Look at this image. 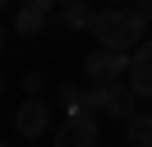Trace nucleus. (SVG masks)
<instances>
[{
  "label": "nucleus",
  "mask_w": 152,
  "mask_h": 147,
  "mask_svg": "<svg viewBox=\"0 0 152 147\" xmlns=\"http://www.w3.org/2000/svg\"><path fill=\"white\" fill-rule=\"evenodd\" d=\"M92 37H97V46H111V51H134V46L148 37V18H143L129 0H124V5H106V9H97V18H92Z\"/></svg>",
  "instance_id": "obj_1"
},
{
  "label": "nucleus",
  "mask_w": 152,
  "mask_h": 147,
  "mask_svg": "<svg viewBox=\"0 0 152 147\" xmlns=\"http://www.w3.org/2000/svg\"><path fill=\"white\" fill-rule=\"evenodd\" d=\"M83 106L102 110V115H111V119H129L134 110H138V92H134L129 74H120V78H88Z\"/></svg>",
  "instance_id": "obj_2"
},
{
  "label": "nucleus",
  "mask_w": 152,
  "mask_h": 147,
  "mask_svg": "<svg viewBox=\"0 0 152 147\" xmlns=\"http://www.w3.org/2000/svg\"><path fill=\"white\" fill-rule=\"evenodd\" d=\"M14 133H19V138H42V133H51V101L23 97L19 110H14Z\"/></svg>",
  "instance_id": "obj_3"
},
{
  "label": "nucleus",
  "mask_w": 152,
  "mask_h": 147,
  "mask_svg": "<svg viewBox=\"0 0 152 147\" xmlns=\"http://www.w3.org/2000/svg\"><path fill=\"white\" fill-rule=\"evenodd\" d=\"M97 138H102V129H97V119H92V110H69V119L56 129V143L60 147H92Z\"/></svg>",
  "instance_id": "obj_4"
},
{
  "label": "nucleus",
  "mask_w": 152,
  "mask_h": 147,
  "mask_svg": "<svg viewBox=\"0 0 152 147\" xmlns=\"http://www.w3.org/2000/svg\"><path fill=\"white\" fill-rule=\"evenodd\" d=\"M83 74H88V78H120V74H129V51H111V46H97V51H88Z\"/></svg>",
  "instance_id": "obj_5"
},
{
  "label": "nucleus",
  "mask_w": 152,
  "mask_h": 147,
  "mask_svg": "<svg viewBox=\"0 0 152 147\" xmlns=\"http://www.w3.org/2000/svg\"><path fill=\"white\" fill-rule=\"evenodd\" d=\"M129 83L138 97H152V37H143L129 51Z\"/></svg>",
  "instance_id": "obj_6"
},
{
  "label": "nucleus",
  "mask_w": 152,
  "mask_h": 147,
  "mask_svg": "<svg viewBox=\"0 0 152 147\" xmlns=\"http://www.w3.org/2000/svg\"><path fill=\"white\" fill-rule=\"evenodd\" d=\"M42 28H46V9H32V5L14 9V32L19 37H42Z\"/></svg>",
  "instance_id": "obj_7"
},
{
  "label": "nucleus",
  "mask_w": 152,
  "mask_h": 147,
  "mask_svg": "<svg viewBox=\"0 0 152 147\" xmlns=\"http://www.w3.org/2000/svg\"><path fill=\"white\" fill-rule=\"evenodd\" d=\"M97 9L88 5V0H65L60 5V28H92Z\"/></svg>",
  "instance_id": "obj_8"
},
{
  "label": "nucleus",
  "mask_w": 152,
  "mask_h": 147,
  "mask_svg": "<svg viewBox=\"0 0 152 147\" xmlns=\"http://www.w3.org/2000/svg\"><path fill=\"white\" fill-rule=\"evenodd\" d=\"M124 138H129V147H152V115H138L134 110L124 119Z\"/></svg>",
  "instance_id": "obj_9"
},
{
  "label": "nucleus",
  "mask_w": 152,
  "mask_h": 147,
  "mask_svg": "<svg viewBox=\"0 0 152 147\" xmlns=\"http://www.w3.org/2000/svg\"><path fill=\"white\" fill-rule=\"evenodd\" d=\"M56 106L60 110H83V87L78 83H60L56 87Z\"/></svg>",
  "instance_id": "obj_10"
},
{
  "label": "nucleus",
  "mask_w": 152,
  "mask_h": 147,
  "mask_svg": "<svg viewBox=\"0 0 152 147\" xmlns=\"http://www.w3.org/2000/svg\"><path fill=\"white\" fill-rule=\"evenodd\" d=\"M42 87H46L42 74H23V92H28V97H42Z\"/></svg>",
  "instance_id": "obj_11"
},
{
  "label": "nucleus",
  "mask_w": 152,
  "mask_h": 147,
  "mask_svg": "<svg viewBox=\"0 0 152 147\" xmlns=\"http://www.w3.org/2000/svg\"><path fill=\"white\" fill-rule=\"evenodd\" d=\"M134 9H138V14H143V18L152 23V0H134Z\"/></svg>",
  "instance_id": "obj_12"
},
{
  "label": "nucleus",
  "mask_w": 152,
  "mask_h": 147,
  "mask_svg": "<svg viewBox=\"0 0 152 147\" xmlns=\"http://www.w3.org/2000/svg\"><path fill=\"white\" fill-rule=\"evenodd\" d=\"M23 5H32V9H46V14H51V5H60V0H23Z\"/></svg>",
  "instance_id": "obj_13"
},
{
  "label": "nucleus",
  "mask_w": 152,
  "mask_h": 147,
  "mask_svg": "<svg viewBox=\"0 0 152 147\" xmlns=\"http://www.w3.org/2000/svg\"><path fill=\"white\" fill-rule=\"evenodd\" d=\"M5 37H10V32H5V23H0V51H5Z\"/></svg>",
  "instance_id": "obj_14"
},
{
  "label": "nucleus",
  "mask_w": 152,
  "mask_h": 147,
  "mask_svg": "<svg viewBox=\"0 0 152 147\" xmlns=\"http://www.w3.org/2000/svg\"><path fill=\"white\" fill-rule=\"evenodd\" d=\"M0 92H5V74H0Z\"/></svg>",
  "instance_id": "obj_15"
},
{
  "label": "nucleus",
  "mask_w": 152,
  "mask_h": 147,
  "mask_svg": "<svg viewBox=\"0 0 152 147\" xmlns=\"http://www.w3.org/2000/svg\"><path fill=\"white\" fill-rule=\"evenodd\" d=\"M5 5H10V0H0V9H5Z\"/></svg>",
  "instance_id": "obj_16"
},
{
  "label": "nucleus",
  "mask_w": 152,
  "mask_h": 147,
  "mask_svg": "<svg viewBox=\"0 0 152 147\" xmlns=\"http://www.w3.org/2000/svg\"><path fill=\"white\" fill-rule=\"evenodd\" d=\"M111 5H124V0H111Z\"/></svg>",
  "instance_id": "obj_17"
},
{
  "label": "nucleus",
  "mask_w": 152,
  "mask_h": 147,
  "mask_svg": "<svg viewBox=\"0 0 152 147\" xmlns=\"http://www.w3.org/2000/svg\"><path fill=\"white\" fill-rule=\"evenodd\" d=\"M60 5H65V0H60Z\"/></svg>",
  "instance_id": "obj_18"
}]
</instances>
